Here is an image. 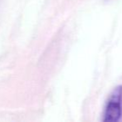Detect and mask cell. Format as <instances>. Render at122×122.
<instances>
[{"instance_id": "6da1fadb", "label": "cell", "mask_w": 122, "mask_h": 122, "mask_svg": "<svg viewBox=\"0 0 122 122\" xmlns=\"http://www.w3.org/2000/svg\"><path fill=\"white\" fill-rule=\"evenodd\" d=\"M122 116V85H118L113 90L103 113L104 122H116Z\"/></svg>"}]
</instances>
